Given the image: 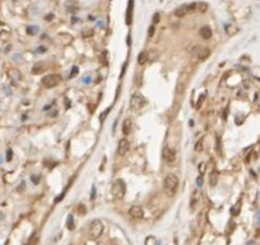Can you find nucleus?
I'll return each mask as SVG.
<instances>
[{
    "mask_svg": "<svg viewBox=\"0 0 260 245\" xmlns=\"http://www.w3.org/2000/svg\"><path fill=\"white\" fill-rule=\"evenodd\" d=\"M179 184H180V180L177 178L176 174H167L164 180H163V189H164V193L169 195V197H174L179 189Z\"/></svg>",
    "mask_w": 260,
    "mask_h": 245,
    "instance_id": "f257e3e1",
    "label": "nucleus"
},
{
    "mask_svg": "<svg viewBox=\"0 0 260 245\" xmlns=\"http://www.w3.org/2000/svg\"><path fill=\"white\" fill-rule=\"evenodd\" d=\"M103 232V223L101 220H93L89 223V229H88V236L92 240L98 239Z\"/></svg>",
    "mask_w": 260,
    "mask_h": 245,
    "instance_id": "f03ea898",
    "label": "nucleus"
},
{
    "mask_svg": "<svg viewBox=\"0 0 260 245\" xmlns=\"http://www.w3.org/2000/svg\"><path fill=\"white\" fill-rule=\"evenodd\" d=\"M111 193H112L114 198L116 199H122L125 193H126V185L122 179H117L114 181L112 188H111Z\"/></svg>",
    "mask_w": 260,
    "mask_h": 245,
    "instance_id": "7ed1b4c3",
    "label": "nucleus"
},
{
    "mask_svg": "<svg viewBox=\"0 0 260 245\" xmlns=\"http://www.w3.org/2000/svg\"><path fill=\"white\" fill-rule=\"evenodd\" d=\"M41 82L46 88H54L63 82V78L59 74H47L41 79Z\"/></svg>",
    "mask_w": 260,
    "mask_h": 245,
    "instance_id": "20e7f679",
    "label": "nucleus"
},
{
    "mask_svg": "<svg viewBox=\"0 0 260 245\" xmlns=\"http://www.w3.org/2000/svg\"><path fill=\"white\" fill-rule=\"evenodd\" d=\"M145 99L144 96L142 95V93H134V95L132 96V99H130V109H132L133 111L138 112L140 111L144 106H145Z\"/></svg>",
    "mask_w": 260,
    "mask_h": 245,
    "instance_id": "39448f33",
    "label": "nucleus"
},
{
    "mask_svg": "<svg viewBox=\"0 0 260 245\" xmlns=\"http://www.w3.org/2000/svg\"><path fill=\"white\" fill-rule=\"evenodd\" d=\"M193 54L198 56V59L204 61V60H207L209 56H211V50L209 49H203L201 46H195L193 49Z\"/></svg>",
    "mask_w": 260,
    "mask_h": 245,
    "instance_id": "423d86ee",
    "label": "nucleus"
},
{
    "mask_svg": "<svg viewBox=\"0 0 260 245\" xmlns=\"http://www.w3.org/2000/svg\"><path fill=\"white\" fill-rule=\"evenodd\" d=\"M162 158L164 160V162L167 163H172L176 158V151L174 148H170V147H166L163 148V152H162Z\"/></svg>",
    "mask_w": 260,
    "mask_h": 245,
    "instance_id": "0eeeda50",
    "label": "nucleus"
},
{
    "mask_svg": "<svg viewBox=\"0 0 260 245\" xmlns=\"http://www.w3.org/2000/svg\"><path fill=\"white\" fill-rule=\"evenodd\" d=\"M129 149H130V143L127 139L122 138L119 141V144H117V155L119 156H126L127 152H129Z\"/></svg>",
    "mask_w": 260,
    "mask_h": 245,
    "instance_id": "6e6552de",
    "label": "nucleus"
},
{
    "mask_svg": "<svg viewBox=\"0 0 260 245\" xmlns=\"http://www.w3.org/2000/svg\"><path fill=\"white\" fill-rule=\"evenodd\" d=\"M200 202H201V194H200L199 189H195V190L193 192L191 197H190V208H191L193 211H195V210H196V207L200 204Z\"/></svg>",
    "mask_w": 260,
    "mask_h": 245,
    "instance_id": "1a4fd4ad",
    "label": "nucleus"
},
{
    "mask_svg": "<svg viewBox=\"0 0 260 245\" xmlns=\"http://www.w3.org/2000/svg\"><path fill=\"white\" fill-rule=\"evenodd\" d=\"M129 215H130V217H133V218H143V216H144V211H143V208L140 205H132L130 207V210H129Z\"/></svg>",
    "mask_w": 260,
    "mask_h": 245,
    "instance_id": "9d476101",
    "label": "nucleus"
},
{
    "mask_svg": "<svg viewBox=\"0 0 260 245\" xmlns=\"http://www.w3.org/2000/svg\"><path fill=\"white\" fill-rule=\"evenodd\" d=\"M188 14H190V12H189V4H182L181 7H177L175 9V15L177 18H182V17L188 15Z\"/></svg>",
    "mask_w": 260,
    "mask_h": 245,
    "instance_id": "9b49d317",
    "label": "nucleus"
},
{
    "mask_svg": "<svg viewBox=\"0 0 260 245\" xmlns=\"http://www.w3.org/2000/svg\"><path fill=\"white\" fill-rule=\"evenodd\" d=\"M133 9H134V0H129L127 3V9H126V24H132L133 19Z\"/></svg>",
    "mask_w": 260,
    "mask_h": 245,
    "instance_id": "f8f14e48",
    "label": "nucleus"
},
{
    "mask_svg": "<svg viewBox=\"0 0 260 245\" xmlns=\"http://www.w3.org/2000/svg\"><path fill=\"white\" fill-rule=\"evenodd\" d=\"M46 63L44 61V60H41V61H39V63H36L34 65H33V68H32V73L33 74H41L42 72H45L46 70Z\"/></svg>",
    "mask_w": 260,
    "mask_h": 245,
    "instance_id": "ddd939ff",
    "label": "nucleus"
},
{
    "mask_svg": "<svg viewBox=\"0 0 260 245\" xmlns=\"http://www.w3.org/2000/svg\"><path fill=\"white\" fill-rule=\"evenodd\" d=\"M9 78H10V81L15 84L17 82H19V81L22 79V74H21V72H19V70H17V69H12V70H9Z\"/></svg>",
    "mask_w": 260,
    "mask_h": 245,
    "instance_id": "4468645a",
    "label": "nucleus"
},
{
    "mask_svg": "<svg viewBox=\"0 0 260 245\" xmlns=\"http://www.w3.org/2000/svg\"><path fill=\"white\" fill-rule=\"evenodd\" d=\"M212 35H213V32H212V28L211 27L204 26V27L200 28V36L203 37L204 40H209L211 37H212Z\"/></svg>",
    "mask_w": 260,
    "mask_h": 245,
    "instance_id": "2eb2a0df",
    "label": "nucleus"
},
{
    "mask_svg": "<svg viewBox=\"0 0 260 245\" xmlns=\"http://www.w3.org/2000/svg\"><path fill=\"white\" fill-rule=\"evenodd\" d=\"M121 130H122V134L124 136L130 134V131H132V120H130V119H125L124 123H122Z\"/></svg>",
    "mask_w": 260,
    "mask_h": 245,
    "instance_id": "dca6fc26",
    "label": "nucleus"
},
{
    "mask_svg": "<svg viewBox=\"0 0 260 245\" xmlns=\"http://www.w3.org/2000/svg\"><path fill=\"white\" fill-rule=\"evenodd\" d=\"M218 183V173L216 170H213L209 175V184H211V188H214Z\"/></svg>",
    "mask_w": 260,
    "mask_h": 245,
    "instance_id": "f3484780",
    "label": "nucleus"
},
{
    "mask_svg": "<svg viewBox=\"0 0 260 245\" xmlns=\"http://www.w3.org/2000/svg\"><path fill=\"white\" fill-rule=\"evenodd\" d=\"M148 58H149V55H148L147 51H140V54L138 55V63L139 64H144L148 61Z\"/></svg>",
    "mask_w": 260,
    "mask_h": 245,
    "instance_id": "a211bd4d",
    "label": "nucleus"
},
{
    "mask_svg": "<svg viewBox=\"0 0 260 245\" xmlns=\"http://www.w3.org/2000/svg\"><path fill=\"white\" fill-rule=\"evenodd\" d=\"M208 10V4L204 3V2H200V3H196V13H204Z\"/></svg>",
    "mask_w": 260,
    "mask_h": 245,
    "instance_id": "6ab92c4d",
    "label": "nucleus"
},
{
    "mask_svg": "<svg viewBox=\"0 0 260 245\" xmlns=\"http://www.w3.org/2000/svg\"><path fill=\"white\" fill-rule=\"evenodd\" d=\"M66 227L69 229V230H74V217H73V215H69L68 216V220H66Z\"/></svg>",
    "mask_w": 260,
    "mask_h": 245,
    "instance_id": "aec40b11",
    "label": "nucleus"
},
{
    "mask_svg": "<svg viewBox=\"0 0 260 245\" xmlns=\"http://www.w3.org/2000/svg\"><path fill=\"white\" fill-rule=\"evenodd\" d=\"M37 31H39V27H36V26H28V27H27V33L31 35V36L36 35Z\"/></svg>",
    "mask_w": 260,
    "mask_h": 245,
    "instance_id": "412c9836",
    "label": "nucleus"
},
{
    "mask_svg": "<svg viewBox=\"0 0 260 245\" xmlns=\"http://www.w3.org/2000/svg\"><path fill=\"white\" fill-rule=\"evenodd\" d=\"M145 245H157V240L154 236H148L145 239Z\"/></svg>",
    "mask_w": 260,
    "mask_h": 245,
    "instance_id": "4be33fe9",
    "label": "nucleus"
},
{
    "mask_svg": "<svg viewBox=\"0 0 260 245\" xmlns=\"http://www.w3.org/2000/svg\"><path fill=\"white\" fill-rule=\"evenodd\" d=\"M110 110H111V107H107V109H106V110H105V111L102 112V114L100 115V121H101V123H103V121H105V119H106L107 114H108V112H110Z\"/></svg>",
    "mask_w": 260,
    "mask_h": 245,
    "instance_id": "5701e85b",
    "label": "nucleus"
},
{
    "mask_svg": "<svg viewBox=\"0 0 260 245\" xmlns=\"http://www.w3.org/2000/svg\"><path fill=\"white\" fill-rule=\"evenodd\" d=\"M201 149H203V138H200L196 142V144H195V151H196V152H200Z\"/></svg>",
    "mask_w": 260,
    "mask_h": 245,
    "instance_id": "b1692460",
    "label": "nucleus"
},
{
    "mask_svg": "<svg viewBox=\"0 0 260 245\" xmlns=\"http://www.w3.org/2000/svg\"><path fill=\"white\" fill-rule=\"evenodd\" d=\"M78 73H79V68L74 65V67L71 68V73H70V75H69V78H73V77H75V75H77Z\"/></svg>",
    "mask_w": 260,
    "mask_h": 245,
    "instance_id": "393cba45",
    "label": "nucleus"
},
{
    "mask_svg": "<svg viewBox=\"0 0 260 245\" xmlns=\"http://www.w3.org/2000/svg\"><path fill=\"white\" fill-rule=\"evenodd\" d=\"M5 158H7V161H8V162H10V161H12V158H13V151H12L10 148H8V149H7Z\"/></svg>",
    "mask_w": 260,
    "mask_h": 245,
    "instance_id": "a878e982",
    "label": "nucleus"
},
{
    "mask_svg": "<svg viewBox=\"0 0 260 245\" xmlns=\"http://www.w3.org/2000/svg\"><path fill=\"white\" fill-rule=\"evenodd\" d=\"M205 166H207V165H205V162H201V163L199 165L198 170H199V174H200V175H203V174H204V171H205Z\"/></svg>",
    "mask_w": 260,
    "mask_h": 245,
    "instance_id": "bb28decb",
    "label": "nucleus"
},
{
    "mask_svg": "<svg viewBox=\"0 0 260 245\" xmlns=\"http://www.w3.org/2000/svg\"><path fill=\"white\" fill-rule=\"evenodd\" d=\"M31 180H32V183L34 184V185H37L40 183V176H37V175H32L31 176Z\"/></svg>",
    "mask_w": 260,
    "mask_h": 245,
    "instance_id": "cd10ccee",
    "label": "nucleus"
},
{
    "mask_svg": "<svg viewBox=\"0 0 260 245\" xmlns=\"http://www.w3.org/2000/svg\"><path fill=\"white\" fill-rule=\"evenodd\" d=\"M159 22V13H154L153 15V24H157Z\"/></svg>",
    "mask_w": 260,
    "mask_h": 245,
    "instance_id": "c85d7f7f",
    "label": "nucleus"
},
{
    "mask_svg": "<svg viewBox=\"0 0 260 245\" xmlns=\"http://www.w3.org/2000/svg\"><path fill=\"white\" fill-rule=\"evenodd\" d=\"M196 185H198V186H201V185H203V175H199V176L196 178Z\"/></svg>",
    "mask_w": 260,
    "mask_h": 245,
    "instance_id": "c756f323",
    "label": "nucleus"
},
{
    "mask_svg": "<svg viewBox=\"0 0 260 245\" xmlns=\"http://www.w3.org/2000/svg\"><path fill=\"white\" fill-rule=\"evenodd\" d=\"M45 51H46V47L45 46H40V47L36 49V52H40V54H44Z\"/></svg>",
    "mask_w": 260,
    "mask_h": 245,
    "instance_id": "7c9ffc66",
    "label": "nucleus"
},
{
    "mask_svg": "<svg viewBox=\"0 0 260 245\" xmlns=\"http://www.w3.org/2000/svg\"><path fill=\"white\" fill-rule=\"evenodd\" d=\"M78 211H81V213H82V215H84V213H86V208H84V205H83V204H79V207H78Z\"/></svg>",
    "mask_w": 260,
    "mask_h": 245,
    "instance_id": "2f4dec72",
    "label": "nucleus"
},
{
    "mask_svg": "<svg viewBox=\"0 0 260 245\" xmlns=\"http://www.w3.org/2000/svg\"><path fill=\"white\" fill-rule=\"evenodd\" d=\"M52 18H54V14H47V15L45 17V19L49 22V21H51V19H52Z\"/></svg>",
    "mask_w": 260,
    "mask_h": 245,
    "instance_id": "473e14b6",
    "label": "nucleus"
},
{
    "mask_svg": "<svg viewBox=\"0 0 260 245\" xmlns=\"http://www.w3.org/2000/svg\"><path fill=\"white\" fill-rule=\"evenodd\" d=\"M153 33H154V24H153L152 27H149V36L152 37V36H153Z\"/></svg>",
    "mask_w": 260,
    "mask_h": 245,
    "instance_id": "72a5a7b5",
    "label": "nucleus"
},
{
    "mask_svg": "<svg viewBox=\"0 0 260 245\" xmlns=\"http://www.w3.org/2000/svg\"><path fill=\"white\" fill-rule=\"evenodd\" d=\"M95 195H96V188H95V186H92V199L95 198Z\"/></svg>",
    "mask_w": 260,
    "mask_h": 245,
    "instance_id": "f704fd0d",
    "label": "nucleus"
},
{
    "mask_svg": "<svg viewBox=\"0 0 260 245\" xmlns=\"http://www.w3.org/2000/svg\"><path fill=\"white\" fill-rule=\"evenodd\" d=\"M126 44H127V46H130V44H132V37H130V35L127 36V42Z\"/></svg>",
    "mask_w": 260,
    "mask_h": 245,
    "instance_id": "c9c22d12",
    "label": "nucleus"
},
{
    "mask_svg": "<svg viewBox=\"0 0 260 245\" xmlns=\"http://www.w3.org/2000/svg\"><path fill=\"white\" fill-rule=\"evenodd\" d=\"M108 245H119V244H117V241H115V240H111V241L108 242Z\"/></svg>",
    "mask_w": 260,
    "mask_h": 245,
    "instance_id": "e433bc0d",
    "label": "nucleus"
},
{
    "mask_svg": "<svg viewBox=\"0 0 260 245\" xmlns=\"http://www.w3.org/2000/svg\"><path fill=\"white\" fill-rule=\"evenodd\" d=\"M189 125H190V126H193V125H194V121H193V120H190V121H189Z\"/></svg>",
    "mask_w": 260,
    "mask_h": 245,
    "instance_id": "4c0bfd02",
    "label": "nucleus"
},
{
    "mask_svg": "<svg viewBox=\"0 0 260 245\" xmlns=\"http://www.w3.org/2000/svg\"><path fill=\"white\" fill-rule=\"evenodd\" d=\"M26 245H28V244H26Z\"/></svg>",
    "mask_w": 260,
    "mask_h": 245,
    "instance_id": "58836bf2",
    "label": "nucleus"
},
{
    "mask_svg": "<svg viewBox=\"0 0 260 245\" xmlns=\"http://www.w3.org/2000/svg\"><path fill=\"white\" fill-rule=\"evenodd\" d=\"M0 161H2V160H0Z\"/></svg>",
    "mask_w": 260,
    "mask_h": 245,
    "instance_id": "ea45409f",
    "label": "nucleus"
}]
</instances>
